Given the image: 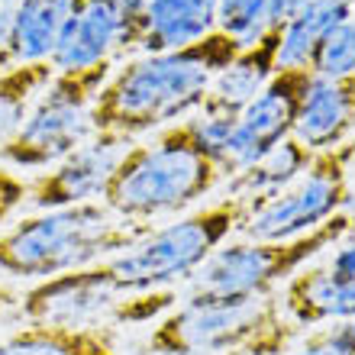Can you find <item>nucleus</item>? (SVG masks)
<instances>
[{"instance_id":"12","label":"nucleus","mask_w":355,"mask_h":355,"mask_svg":"<svg viewBox=\"0 0 355 355\" xmlns=\"http://www.w3.org/2000/svg\"><path fill=\"white\" fill-rule=\"evenodd\" d=\"M130 146L132 142L123 136L94 132L85 146H78L71 155L29 181V204L36 210H62V207L103 200L113 171Z\"/></svg>"},{"instance_id":"17","label":"nucleus","mask_w":355,"mask_h":355,"mask_svg":"<svg viewBox=\"0 0 355 355\" xmlns=\"http://www.w3.org/2000/svg\"><path fill=\"white\" fill-rule=\"evenodd\" d=\"M349 17H355V3L349 0H307L281 26L278 68H310L320 42Z\"/></svg>"},{"instance_id":"15","label":"nucleus","mask_w":355,"mask_h":355,"mask_svg":"<svg viewBox=\"0 0 355 355\" xmlns=\"http://www.w3.org/2000/svg\"><path fill=\"white\" fill-rule=\"evenodd\" d=\"M278 46L281 29H271L259 42L239 49V55L214 78V85L204 97V110L239 116L278 71Z\"/></svg>"},{"instance_id":"27","label":"nucleus","mask_w":355,"mask_h":355,"mask_svg":"<svg viewBox=\"0 0 355 355\" xmlns=\"http://www.w3.org/2000/svg\"><path fill=\"white\" fill-rule=\"evenodd\" d=\"M323 265H327L333 275H339V278L355 281V236L349 233L346 239H339V243L333 245V252H329V259Z\"/></svg>"},{"instance_id":"29","label":"nucleus","mask_w":355,"mask_h":355,"mask_svg":"<svg viewBox=\"0 0 355 355\" xmlns=\"http://www.w3.org/2000/svg\"><path fill=\"white\" fill-rule=\"evenodd\" d=\"M343 216L349 220V233L355 236V168H352V178H349V194H346V207H343Z\"/></svg>"},{"instance_id":"22","label":"nucleus","mask_w":355,"mask_h":355,"mask_svg":"<svg viewBox=\"0 0 355 355\" xmlns=\"http://www.w3.org/2000/svg\"><path fill=\"white\" fill-rule=\"evenodd\" d=\"M310 71L317 78H327V81H355V17L339 23L320 42Z\"/></svg>"},{"instance_id":"9","label":"nucleus","mask_w":355,"mask_h":355,"mask_svg":"<svg viewBox=\"0 0 355 355\" xmlns=\"http://www.w3.org/2000/svg\"><path fill=\"white\" fill-rule=\"evenodd\" d=\"M355 168V139L333 152L313 155L310 168L278 197L252 204V214L239 233L245 239H265V243H284L329 223L343 214L349 194V178Z\"/></svg>"},{"instance_id":"21","label":"nucleus","mask_w":355,"mask_h":355,"mask_svg":"<svg viewBox=\"0 0 355 355\" xmlns=\"http://www.w3.org/2000/svg\"><path fill=\"white\" fill-rule=\"evenodd\" d=\"M55 68L52 62H33V65H13L0 71V152L19 136L23 123L42 87L52 81Z\"/></svg>"},{"instance_id":"13","label":"nucleus","mask_w":355,"mask_h":355,"mask_svg":"<svg viewBox=\"0 0 355 355\" xmlns=\"http://www.w3.org/2000/svg\"><path fill=\"white\" fill-rule=\"evenodd\" d=\"M294 139L313 155L355 139V81L310 78L294 123Z\"/></svg>"},{"instance_id":"6","label":"nucleus","mask_w":355,"mask_h":355,"mask_svg":"<svg viewBox=\"0 0 355 355\" xmlns=\"http://www.w3.org/2000/svg\"><path fill=\"white\" fill-rule=\"evenodd\" d=\"M175 300H181L175 291L126 294L113 278L110 265L101 262L36 281L29 291L19 294L17 317L26 323H46V327L110 329L162 320L175 307Z\"/></svg>"},{"instance_id":"18","label":"nucleus","mask_w":355,"mask_h":355,"mask_svg":"<svg viewBox=\"0 0 355 355\" xmlns=\"http://www.w3.org/2000/svg\"><path fill=\"white\" fill-rule=\"evenodd\" d=\"M75 0H23L10 36V65L52 62Z\"/></svg>"},{"instance_id":"26","label":"nucleus","mask_w":355,"mask_h":355,"mask_svg":"<svg viewBox=\"0 0 355 355\" xmlns=\"http://www.w3.org/2000/svg\"><path fill=\"white\" fill-rule=\"evenodd\" d=\"M284 355H355V352L339 339L336 327H327V329L310 333L300 346H291Z\"/></svg>"},{"instance_id":"2","label":"nucleus","mask_w":355,"mask_h":355,"mask_svg":"<svg viewBox=\"0 0 355 355\" xmlns=\"http://www.w3.org/2000/svg\"><path fill=\"white\" fill-rule=\"evenodd\" d=\"M226 181L223 168L194 146L184 120L136 139L113 171L103 207L120 220L155 226V220L184 214Z\"/></svg>"},{"instance_id":"24","label":"nucleus","mask_w":355,"mask_h":355,"mask_svg":"<svg viewBox=\"0 0 355 355\" xmlns=\"http://www.w3.org/2000/svg\"><path fill=\"white\" fill-rule=\"evenodd\" d=\"M191 139L207 159H214L220 168L226 162V152H230V139H233V130H236V116L230 113H216V110H200L191 113L184 120Z\"/></svg>"},{"instance_id":"28","label":"nucleus","mask_w":355,"mask_h":355,"mask_svg":"<svg viewBox=\"0 0 355 355\" xmlns=\"http://www.w3.org/2000/svg\"><path fill=\"white\" fill-rule=\"evenodd\" d=\"M307 0H271L268 7V29H281Z\"/></svg>"},{"instance_id":"7","label":"nucleus","mask_w":355,"mask_h":355,"mask_svg":"<svg viewBox=\"0 0 355 355\" xmlns=\"http://www.w3.org/2000/svg\"><path fill=\"white\" fill-rule=\"evenodd\" d=\"M349 236V220L343 214L329 223L284 243L265 239H230L207 259L197 275L187 281V294L207 297H265L278 294V284H288L300 268H307L320 252H327Z\"/></svg>"},{"instance_id":"11","label":"nucleus","mask_w":355,"mask_h":355,"mask_svg":"<svg viewBox=\"0 0 355 355\" xmlns=\"http://www.w3.org/2000/svg\"><path fill=\"white\" fill-rule=\"evenodd\" d=\"M142 26L123 10V0H75L62 39L52 52L55 71H85L139 55Z\"/></svg>"},{"instance_id":"20","label":"nucleus","mask_w":355,"mask_h":355,"mask_svg":"<svg viewBox=\"0 0 355 355\" xmlns=\"http://www.w3.org/2000/svg\"><path fill=\"white\" fill-rule=\"evenodd\" d=\"M310 162H313V152L304 149V146L291 136V139H284L281 146H275L265 159L255 162L252 168H245L236 178H230V194L245 197V200H252V204L271 200V197H278L281 191H288V187L310 168Z\"/></svg>"},{"instance_id":"10","label":"nucleus","mask_w":355,"mask_h":355,"mask_svg":"<svg viewBox=\"0 0 355 355\" xmlns=\"http://www.w3.org/2000/svg\"><path fill=\"white\" fill-rule=\"evenodd\" d=\"M313 71L310 68H278L265 91L236 116V130L223 162L226 181L252 168L275 146L294 136V123Z\"/></svg>"},{"instance_id":"5","label":"nucleus","mask_w":355,"mask_h":355,"mask_svg":"<svg viewBox=\"0 0 355 355\" xmlns=\"http://www.w3.org/2000/svg\"><path fill=\"white\" fill-rule=\"evenodd\" d=\"M252 214V200L226 194L207 207L178 216L165 226H152L149 236L126 252L113 255L110 271L126 294L168 291L171 284L191 281L210 255L233 239Z\"/></svg>"},{"instance_id":"23","label":"nucleus","mask_w":355,"mask_h":355,"mask_svg":"<svg viewBox=\"0 0 355 355\" xmlns=\"http://www.w3.org/2000/svg\"><path fill=\"white\" fill-rule=\"evenodd\" d=\"M268 7L271 0H220V19L216 29L233 36L239 46H252L268 29Z\"/></svg>"},{"instance_id":"30","label":"nucleus","mask_w":355,"mask_h":355,"mask_svg":"<svg viewBox=\"0 0 355 355\" xmlns=\"http://www.w3.org/2000/svg\"><path fill=\"white\" fill-rule=\"evenodd\" d=\"M17 304H19V294H13L7 284H0V320L7 317L10 310H17Z\"/></svg>"},{"instance_id":"31","label":"nucleus","mask_w":355,"mask_h":355,"mask_svg":"<svg viewBox=\"0 0 355 355\" xmlns=\"http://www.w3.org/2000/svg\"><path fill=\"white\" fill-rule=\"evenodd\" d=\"M349 3H355V0H349Z\"/></svg>"},{"instance_id":"3","label":"nucleus","mask_w":355,"mask_h":355,"mask_svg":"<svg viewBox=\"0 0 355 355\" xmlns=\"http://www.w3.org/2000/svg\"><path fill=\"white\" fill-rule=\"evenodd\" d=\"M152 226L113 216L97 204L39 210L0 233V271L10 278L46 281L65 271L110 262L149 236Z\"/></svg>"},{"instance_id":"25","label":"nucleus","mask_w":355,"mask_h":355,"mask_svg":"<svg viewBox=\"0 0 355 355\" xmlns=\"http://www.w3.org/2000/svg\"><path fill=\"white\" fill-rule=\"evenodd\" d=\"M23 204H29V181L17 168L0 165V223H7Z\"/></svg>"},{"instance_id":"19","label":"nucleus","mask_w":355,"mask_h":355,"mask_svg":"<svg viewBox=\"0 0 355 355\" xmlns=\"http://www.w3.org/2000/svg\"><path fill=\"white\" fill-rule=\"evenodd\" d=\"M0 355H120L113 329H68L26 323L0 339Z\"/></svg>"},{"instance_id":"4","label":"nucleus","mask_w":355,"mask_h":355,"mask_svg":"<svg viewBox=\"0 0 355 355\" xmlns=\"http://www.w3.org/2000/svg\"><path fill=\"white\" fill-rule=\"evenodd\" d=\"M297 329L284 317L281 294H184L181 304L155 320L142 349L152 355H284Z\"/></svg>"},{"instance_id":"16","label":"nucleus","mask_w":355,"mask_h":355,"mask_svg":"<svg viewBox=\"0 0 355 355\" xmlns=\"http://www.w3.org/2000/svg\"><path fill=\"white\" fill-rule=\"evenodd\" d=\"M220 0H149L139 52H171L216 33Z\"/></svg>"},{"instance_id":"8","label":"nucleus","mask_w":355,"mask_h":355,"mask_svg":"<svg viewBox=\"0 0 355 355\" xmlns=\"http://www.w3.org/2000/svg\"><path fill=\"white\" fill-rule=\"evenodd\" d=\"M116 65L55 71L29 110L23 130L0 159L10 168L46 171L94 136V101Z\"/></svg>"},{"instance_id":"14","label":"nucleus","mask_w":355,"mask_h":355,"mask_svg":"<svg viewBox=\"0 0 355 355\" xmlns=\"http://www.w3.org/2000/svg\"><path fill=\"white\" fill-rule=\"evenodd\" d=\"M284 317L294 327H323L355 317V281L339 278L327 265H307L284 284Z\"/></svg>"},{"instance_id":"1","label":"nucleus","mask_w":355,"mask_h":355,"mask_svg":"<svg viewBox=\"0 0 355 355\" xmlns=\"http://www.w3.org/2000/svg\"><path fill=\"white\" fill-rule=\"evenodd\" d=\"M239 49L233 36L216 29L194 46L139 52L116 62L94 101V132L136 142L146 132L187 120L204 107L214 78L239 55Z\"/></svg>"}]
</instances>
